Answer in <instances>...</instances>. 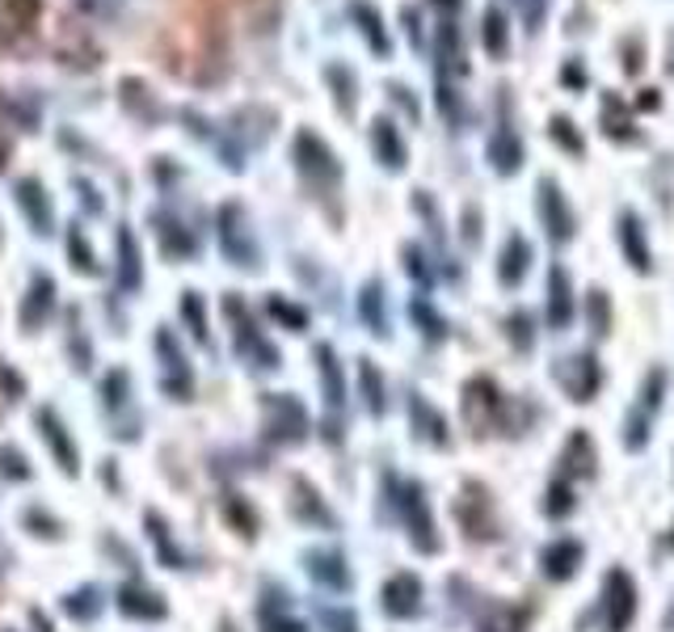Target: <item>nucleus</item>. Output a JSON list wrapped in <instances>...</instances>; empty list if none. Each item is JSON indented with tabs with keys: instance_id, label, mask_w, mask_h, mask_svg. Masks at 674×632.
<instances>
[{
	"instance_id": "1a4fd4ad",
	"label": "nucleus",
	"mask_w": 674,
	"mask_h": 632,
	"mask_svg": "<svg viewBox=\"0 0 674 632\" xmlns=\"http://www.w3.org/2000/svg\"><path fill=\"white\" fill-rule=\"evenodd\" d=\"M18 203L30 211V220H34V228L39 232H51V215H47V194H42L39 182H21L18 186Z\"/></svg>"
},
{
	"instance_id": "c756f323",
	"label": "nucleus",
	"mask_w": 674,
	"mask_h": 632,
	"mask_svg": "<svg viewBox=\"0 0 674 632\" xmlns=\"http://www.w3.org/2000/svg\"><path fill=\"white\" fill-rule=\"evenodd\" d=\"M561 81L573 84V89H582V84H586V68H582V63H569L565 72H561Z\"/></svg>"
},
{
	"instance_id": "6ab92c4d",
	"label": "nucleus",
	"mask_w": 674,
	"mask_h": 632,
	"mask_svg": "<svg viewBox=\"0 0 674 632\" xmlns=\"http://www.w3.org/2000/svg\"><path fill=\"white\" fill-rule=\"evenodd\" d=\"M624 249H629V257H632V266H650L645 262V241H641V224H636V215H624Z\"/></svg>"
},
{
	"instance_id": "ddd939ff",
	"label": "nucleus",
	"mask_w": 674,
	"mask_h": 632,
	"mask_svg": "<svg viewBox=\"0 0 674 632\" xmlns=\"http://www.w3.org/2000/svg\"><path fill=\"white\" fill-rule=\"evenodd\" d=\"M119 278L123 287H140V253H135V236L131 232H119Z\"/></svg>"
},
{
	"instance_id": "9d476101",
	"label": "nucleus",
	"mask_w": 674,
	"mask_h": 632,
	"mask_svg": "<svg viewBox=\"0 0 674 632\" xmlns=\"http://www.w3.org/2000/svg\"><path fill=\"white\" fill-rule=\"evenodd\" d=\"M489 156H493V165L502 169V173H514V169H519V161H523V144H519V135H510V131L493 135Z\"/></svg>"
},
{
	"instance_id": "9b49d317",
	"label": "nucleus",
	"mask_w": 674,
	"mask_h": 632,
	"mask_svg": "<svg viewBox=\"0 0 674 632\" xmlns=\"http://www.w3.org/2000/svg\"><path fill=\"white\" fill-rule=\"evenodd\" d=\"M39 426H42V435H47V442L51 447H60V460L68 472H76V451H72V442H68V435H63V426L55 418H51V409H42L39 414Z\"/></svg>"
},
{
	"instance_id": "aec40b11",
	"label": "nucleus",
	"mask_w": 674,
	"mask_h": 632,
	"mask_svg": "<svg viewBox=\"0 0 674 632\" xmlns=\"http://www.w3.org/2000/svg\"><path fill=\"white\" fill-rule=\"evenodd\" d=\"M329 81L337 84V105H341V114H355V81H350V72H346V68H329Z\"/></svg>"
},
{
	"instance_id": "7c9ffc66",
	"label": "nucleus",
	"mask_w": 674,
	"mask_h": 632,
	"mask_svg": "<svg viewBox=\"0 0 674 632\" xmlns=\"http://www.w3.org/2000/svg\"><path fill=\"white\" fill-rule=\"evenodd\" d=\"M270 632H304L299 624H270Z\"/></svg>"
},
{
	"instance_id": "c85d7f7f",
	"label": "nucleus",
	"mask_w": 674,
	"mask_h": 632,
	"mask_svg": "<svg viewBox=\"0 0 674 632\" xmlns=\"http://www.w3.org/2000/svg\"><path fill=\"white\" fill-rule=\"evenodd\" d=\"M325 624H329L334 632H350V629H355V620H350L346 611H325Z\"/></svg>"
},
{
	"instance_id": "4468645a",
	"label": "nucleus",
	"mask_w": 674,
	"mask_h": 632,
	"mask_svg": "<svg viewBox=\"0 0 674 632\" xmlns=\"http://www.w3.org/2000/svg\"><path fill=\"white\" fill-rule=\"evenodd\" d=\"M439 60L447 72H463V55H460V34H456V26L447 21L439 30Z\"/></svg>"
},
{
	"instance_id": "6e6552de",
	"label": "nucleus",
	"mask_w": 674,
	"mask_h": 632,
	"mask_svg": "<svg viewBox=\"0 0 674 632\" xmlns=\"http://www.w3.org/2000/svg\"><path fill=\"white\" fill-rule=\"evenodd\" d=\"M506 47H510V34H506V13L498 4H489L484 9V51L493 55V60H502Z\"/></svg>"
},
{
	"instance_id": "393cba45",
	"label": "nucleus",
	"mask_w": 674,
	"mask_h": 632,
	"mask_svg": "<svg viewBox=\"0 0 674 632\" xmlns=\"http://www.w3.org/2000/svg\"><path fill=\"white\" fill-rule=\"evenodd\" d=\"M182 313H186V320L194 325V337L198 342H207V320H203V299L190 292L186 299H182Z\"/></svg>"
},
{
	"instance_id": "2f4dec72",
	"label": "nucleus",
	"mask_w": 674,
	"mask_h": 632,
	"mask_svg": "<svg viewBox=\"0 0 674 632\" xmlns=\"http://www.w3.org/2000/svg\"><path fill=\"white\" fill-rule=\"evenodd\" d=\"M666 55H671V60H666V72L674 77V34H671V47H666Z\"/></svg>"
},
{
	"instance_id": "f8f14e48",
	"label": "nucleus",
	"mask_w": 674,
	"mask_h": 632,
	"mask_svg": "<svg viewBox=\"0 0 674 632\" xmlns=\"http://www.w3.org/2000/svg\"><path fill=\"white\" fill-rule=\"evenodd\" d=\"M39 18V0H0V30H30V21Z\"/></svg>"
},
{
	"instance_id": "423d86ee",
	"label": "nucleus",
	"mask_w": 674,
	"mask_h": 632,
	"mask_svg": "<svg viewBox=\"0 0 674 632\" xmlns=\"http://www.w3.org/2000/svg\"><path fill=\"white\" fill-rule=\"evenodd\" d=\"M350 13H355V21L362 26L367 42L376 47L379 55H388V34H384V21H379V9H376V4H367V0H355V4H350Z\"/></svg>"
},
{
	"instance_id": "7ed1b4c3",
	"label": "nucleus",
	"mask_w": 674,
	"mask_h": 632,
	"mask_svg": "<svg viewBox=\"0 0 674 632\" xmlns=\"http://www.w3.org/2000/svg\"><path fill=\"white\" fill-rule=\"evenodd\" d=\"M540 211H544V224L556 241H565L569 232H573V220H569L565 198H561L556 182H540Z\"/></svg>"
},
{
	"instance_id": "2eb2a0df",
	"label": "nucleus",
	"mask_w": 674,
	"mask_h": 632,
	"mask_svg": "<svg viewBox=\"0 0 674 632\" xmlns=\"http://www.w3.org/2000/svg\"><path fill=\"white\" fill-rule=\"evenodd\" d=\"M629 110H624V102H620V98H615V93H607V98H603V131H611V135H620V140H624V135H629Z\"/></svg>"
},
{
	"instance_id": "4be33fe9",
	"label": "nucleus",
	"mask_w": 674,
	"mask_h": 632,
	"mask_svg": "<svg viewBox=\"0 0 674 632\" xmlns=\"http://www.w3.org/2000/svg\"><path fill=\"white\" fill-rule=\"evenodd\" d=\"M308 561H313V573H316V578H329L334 587H341V582H346V569H337V565H341L337 557H325V552H313Z\"/></svg>"
},
{
	"instance_id": "f257e3e1",
	"label": "nucleus",
	"mask_w": 674,
	"mask_h": 632,
	"mask_svg": "<svg viewBox=\"0 0 674 632\" xmlns=\"http://www.w3.org/2000/svg\"><path fill=\"white\" fill-rule=\"evenodd\" d=\"M219 241H224V253L236 266H253L257 262V245H253L249 224H245V211L236 207V203L219 211Z\"/></svg>"
},
{
	"instance_id": "5701e85b",
	"label": "nucleus",
	"mask_w": 674,
	"mask_h": 632,
	"mask_svg": "<svg viewBox=\"0 0 674 632\" xmlns=\"http://www.w3.org/2000/svg\"><path fill=\"white\" fill-rule=\"evenodd\" d=\"M552 320H569V283L561 271H552Z\"/></svg>"
},
{
	"instance_id": "39448f33",
	"label": "nucleus",
	"mask_w": 674,
	"mask_h": 632,
	"mask_svg": "<svg viewBox=\"0 0 674 632\" xmlns=\"http://www.w3.org/2000/svg\"><path fill=\"white\" fill-rule=\"evenodd\" d=\"M51 304H55V283L51 278H34V287H30L25 304H21V320L25 325H42V316L51 313Z\"/></svg>"
},
{
	"instance_id": "0eeeda50",
	"label": "nucleus",
	"mask_w": 674,
	"mask_h": 632,
	"mask_svg": "<svg viewBox=\"0 0 674 632\" xmlns=\"http://www.w3.org/2000/svg\"><path fill=\"white\" fill-rule=\"evenodd\" d=\"M119 611H126V615H140V620H156V615H165V608H161V599L156 594H147V590H119Z\"/></svg>"
},
{
	"instance_id": "a878e982",
	"label": "nucleus",
	"mask_w": 674,
	"mask_h": 632,
	"mask_svg": "<svg viewBox=\"0 0 674 632\" xmlns=\"http://www.w3.org/2000/svg\"><path fill=\"white\" fill-rule=\"evenodd\" d=\"M68 249H72V266H76V271H98V262H93V249H84V241H81V232H72V236H68Z\"/></svg>"
},
{
	"instance_id": "bb28decb",
	"label": "nucleus",
	"mask_w": 674,
	"mask_h": 632,
	"mask_svg": "<svg viewBox=\"0 0 674 632\" xmlns=\"http://www.w3.org/2000/svg\"><path fill=\"white\" fill-rule=\"evenodd\" d=\"M641 68H645V42L629 39V42H624V72H629V77H636Z\"/></svg>"
},
{
	"instance_id": "dca6fc26",
	"label": "nucleus",
	"mask_w": 674,
	"mask_h": 632,
	"mask_svg": "<svg viewBox=\"0 0 674 632\" xmlns=\"http://www.w3.org/2000/svg\"><path fill=\"white\" fill-rule=\"evenodd\" d=\"M527 257H531V253H527V245L514 236V241H510V249L502 253V278H506V283H519V278H523Z\"/></svg>"
},
{
	"instance_id": "b1692460",
	"label": "nucleus",
	"mask_w": 674,
	"mask_h": 632,
	"mask_svg": "<svg viewBox=\"0 0 674 632\" xmlns=\"http://www.w3.org/2000/svg\"><path fill=\"white\" fill-rule=\"evenodd\" d=\"M316 358H320V379L329 384V400H341V379H337V363H334V350H316Z\"/></svg>"
},
{
	"instance_id": "f03ea898",
	"label": "nucleus",
	"mask_w": 674,
	"mask_h": 632,
	"mask_svg": "<svg viewBox=\"0 0 674 632\" xmlns=\"http://www.w3.org/2000/svg\"><path fill=\"white\" fill-rule=\"evenodd\" d=\"M295 156H299V173H304V177H329V182H337L334 152L320 144L313 131H304V135L295 140Z\"/></svg>"
},
{
	"instance_id": "f3484780",
	"label": "nucleus",
	"mask_w": 674,
	"mask_h": 632,
	"mask_svg": "<svg viewBox=\"0 0 674 632\" xmlns=\"http://www.w3.org/2000/svg\"><path fill=\"white\" fill-rule=\"evenodd\" d=\"M270 414H278V418L270 421V426H274V435H278V426H292V435H299V426H304V409H299L295 400L274 397V400H270Z\"/></svg>"
},
{
	"instance_id": "473e14b6",
	"label": "nucleus",
	"mask_w": 674,
	"mask_h": 632,
	"mask_svg": "<svg viewBox=\"0 0 674 632\" xmlns=\"http://www.w3.org/2000/svg\"><path fill=\"white\" fill-rule=\"evenodd\" d=\"M439 4H460V0H439Z\"/></svg>"
},
{
	"instance_id": "cd10ccee",
	"label": "nucleus",
	"mask_w": 674,
	"mask_h": 632,
	"mask_svg": "<svg viewBox=\"0 0 674 632\" xmlns=\"http://www.w3.org/2000/svg\"><path fill=\"white\" fill-rule=\"evenodd\" d=\"M270 308H274V316H278V320H287V325H295V329H304V313H299V308H287L283 299H274Z\"/></svg>"
},
{
	"instance_id": "412c9836",
	"label": "nucleus",
	"mask_w": 674,
	"mask_h": 632,
	"mask_svg": "<svg viewBox=\"0 0 674 632\" xmlns=\"http://www.w3.org/2000/svg\"><path fill=\"white\" fill-rule=\"evenodd\" d=\"M548 131H552V140L565 147V152H582V147H586V144H582V135L573 131V123H569V119H561V114L552 119V126H548Z\"/></svg>"
},
{
	"instance_id": "a211bd4d",
	"label": "nucleus",
	"mask_w": 674,
	"mask_h": 632,
	"mask_svg": "<svg viewBox=\"0 0 674 632\" xmlns=\"http://www.w3.org/2000/svg\"><path fill=\"white\" fill-rule=\"evenodd\" d=\"M418 582L413 578H397L392 587H388V611H413L418 603Z\"/></svg>"
},
{
	"instance_id": "20e7f679",
	"label": "nucleus",
	"mask_w": 674,
	"mask_h": 632,
	"mask_svg": "<svg viewBox=\"0 0 674 632\" xmlns=\"http://www.w3.org/2000/svg\"><path fill=\"white\" fill-rule=\"evenodd\" d=\"M371 144H376V156L388 169L405 165V144H400V135H397V123H388V119H376V123H371Z\"/></svg>"
}]
</instances>
